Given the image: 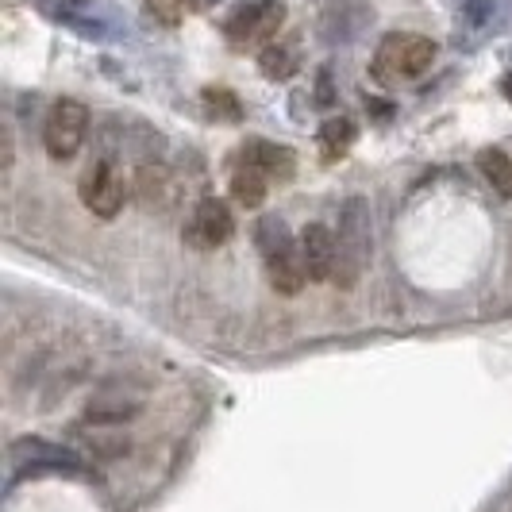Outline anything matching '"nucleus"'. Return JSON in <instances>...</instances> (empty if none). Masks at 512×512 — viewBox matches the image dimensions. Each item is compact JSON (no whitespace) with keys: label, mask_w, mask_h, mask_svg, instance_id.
Instances as JSON below:
<instances>
[{"label":"nucleus","mask_w":512,"mask_h":512,"mask_svg":"<svg viewBox=\"0 0 512 512\" xmlns=\"http://www.w3.org/2000/svg\"><path fill=\"white\" fill-rule=\"evenodd\" d=\"M239 162L258 170L270 185H274V181L285 185V181H293V174H297V154L289 151V147H278V143H266V139H251V143L239 151Z\"/></svg>","instance_id":"obj_7"},{"label":"nucleus","mask_w":512,"mask_h":512,"mask_svg":"<svg viewBox=\"0 0 512 512\" xmlns=\"http://www.w3.org/2000/svg\"><path fill=\"white\" fill-rule=\"evenodd\" d=\"M489 8H493V0H466V12H470V20H474V24H482V20H486Z\"/></svg>","instance_id":"obj_17"},{"label":"nucleus","mask_w":512,"mask_h":512,"mask_svg":"<svg viewBox=\"0 0 512 512\" xmlns=\"http://www.w3.org/2000/svg\"><path fill=\"white\" fill-rule=\"evenodd\" d=\"M351 143H355V120H347V116L324 120V128H320V158H324V162L347 158Z\"/></svg>","instance_id":"obj_11"},{"label":"nucleus","mask_w":512,"mask_h":512,"mask_svg":"<svg viewBox=\"0 0 512 512\" xmlns=\"http://www.w3.org/2000/svg\"><path fill=\"white\" fill-rule=\"evenodd\" d=\"M255 243H258V251H262V258H266V255H274V251H282V247H289V243H297V239L285 231V224L278 216H266L255 228Z\"/></svg>","instance_id":"obj_14"},{"label":"nucleus","mask_w":512,"mask_h":512,"mask_svg":"<svg viewBox=\"0 0 512 512\" xmlns=\"http://www.w3.org/2000/svg\"><path fill=\"white\" fill-rule=\"evenodd\" d=\"M262 262H266V278H270V285H274L282 297H297V293L305 289L308 270H305V262H301V247H297V243H289L282 251L266 255Z\"/></svg>","instance_id":"obj_8"},{"label":"nucleus","mask_w":512,"mask_h":512,"mask_svg":"<svg viewBox=\"0 0 512 512\" xmlns=\"http://www.w3.org/2000/svg\"><path fill=\"white\" fill-rule=\"evenodd\" d=\"M205 97V104L212 108V116H220V120H239V97L235 93H228V89H205L201 93Z\"/></svg>","instance_id":"obj_15"},{"label":"nucleus","mask_w":512,"mask_h":512,"mask_svg":"<svg viewBox=\"0 0 512 512\" xmlns=\"http://www.w3.org/2000/svg\"><path fill=\"white\" fill-rule=\"evenodd\" d=\"M147 12H151L158 24L178 27L185 20V0H147Z\"/></svg>","instance_id":"obj_16"},{"label":"nucleus","mask_w":512,"mask_h":512,"mask_svg":"<svg viewBox=\"0 0 512 512\" xmlns=\"http://www.w3.org/2000/svg\"><path fill=\"white\" fill-rule=\"evenodd\" d=\"M235 235V216H231L228 201L220 197H201L197 205L189 208V220H185V243L193 251H220Z\"/></svg>","instance_id":"obj_5"},{"label":"nucleus","mask_w":512,"mask_h":512,"mask_svg":"<svg viewBox=\"0 0 512 512\" xmlns=\"http://www.w3.org/2000/svg\"><path fill=\"white\" fill-rule=\"evenodd\" d=\"M85 131H89V108L74 97H62L54 101V108L47 112V124H43V147L54 162H70L81 143H85Z\"/></svg>","instance_id":"obj_2"},{"label":"nucleus","mask_w":512,"mask_h":512,"mask_svg":"<svg viewBox=\"0 0 512 512\" xmlns=\"http://www.w3.org/2000/svg\"><path fill=\"white\" fill-rule=\"evenodd\" d=\"M285 24V4L282 0H258V4H243L228 20V39L231 47L247 51V47H270L278 39Z\"/></svg>","instance_id":"obj_3"},{"label":"nucleus","mask_w":512,"mask_h":512,"mask_svg":"<svg viewBox=\"0 0 512 512\" xmlns=\"http://www.w3.org/2000/svg\"><path fill=\"white\" fill-rule=\"evenodd\" d=\"M478 174L486 178V185H493V193L512 197V162L501 147H486V151H478Z\"/></svg>","instance_id":"obj_13"},{"label":"nucleus","mask_w":512,"mask_h":512,"mask_svg":"<svg viewBox=\"0 0 512 512\" xmlns=\"http://www.w3.org/2000/svg\"><path fill=\"white\" fill-rule=\"evenodd\" d=\"M436 62V43L428 35H416V31H393L385 35L378 58H374V77L393 85V81H409L420 77L428 66Z\"/></svg>","instance_id":"obj_1"},{"label":"nucleus","mask_w":512,"mask_h":512,"mask_svg":"<svg viewBox=\"0 0 512 512\" xmlns=\"http://www.w3.org/2000/svg\"><path fill=\"white\" fill-rule=\"evenodd\" d=\"M297 66H301V51H297V43H270V47H262L258 51V70L270 77V81H285V77L297 74Z\"/></svg>","instance_id":"obj_10"},{"label":"nucleus","mask_w":512,"mask_h":512,"mask_svg":"<svg viewBox=\"0 0 512 512\" xmlns=\"http://www.w3.org/2000/svg\"><path fill=\"white\" fill-rule=\"evenodd\" d=\"M77 197L93 216L112 220V216H120V208L128 201V181L112 162H93L77 181Z\"/></svg>","instance_id":"obj_4"},{"label":"nucleus","mask_w":512,"mask_h":512,"mask_svg":"<svg viewBox=\"0 0 512 512\" xmlns=\"http://www.w3.org/2000/svg\"><path fill=\"white\" fill-rule=\"evenodd\" d=\"M66 4H85V0H66Z\"/></svg>","instance_id":"obj_18"},{"label":"nucleus","mask_w":512,"mask_h":512,"mask_svg":"<svg viewBox=\"0 0 512 512\" xmlns=\"http://www.w3.org/2000/svg\"><path fill=\"white\" fill-rule=\"evenodd\" d=\"M266 189H270V181L262 178L258 170H251V166H235L231 170V197H235V205L243 208H262L266 205Z\"/></svg>","instance_id":"obj_12"},{"label":"nucleus","mask_w":512,"mask_h":512,"mask_svg":"<svg viewBox=\"0 0 512 512\" xmlns=\"http://www.w3.org/2000/svg\"><path fill=\"white\" fill-rule=\"evenodd\" d=\"M301 247V262L308 270V282H332L335 270H339V243H335L332 228L324 224H308L297 239Z\"/></svg>","instance_id":"obj_6"},{"label":"nucleus","mask_w":512,"mask_h":512,"mask_svg":"<svg viewBox=\"0 0 512 512\" xmlns=\"http://www.w3.org/2000/svg\"><path fill=\"white\" fill-rule=\"evenodd\" d=\"M135 197L147 208L166 212V208H174V201H178V178L170 170H162V166H143L135 174Z\"/></svg>","instance_id":"obj_9"}]
</instances>
